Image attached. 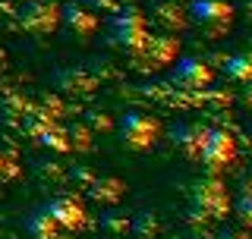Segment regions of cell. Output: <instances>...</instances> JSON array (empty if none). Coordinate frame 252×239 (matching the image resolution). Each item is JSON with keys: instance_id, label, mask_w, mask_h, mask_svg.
Masks as SVG:
<instances>
[{"instance_id": "6da1fadb", "label": "cell", "mask_w": 252, "mask_h": 239, "mask_svg": "<svg viewBox=\"0 0 252 239\" xmlns=\"http://www.w3.org/2000/svg\"><path fill=\"white\" fill-rule=\"evenodd\" d=\"M110 35L117 38V44H123L129 54H139L148 41V19L139 6H123L110 16Z\"/></svg>"}, {"instance_id": "7a4b0ae2", "label": "cell", "mask_w": 252, "mask_h": 239, "mask_svg": "<svg viewBox=\"0 0 252 239\" xmlns=\"http://www.w3.org/2000/svg\"><path fill=\"white\" fill-rule=\"evenodd\" d=\"M189 19L205 35H224L233 26V6L227 0H192L189 3Z\"/></svg>"}, {"instance_id": "3957f363", "label": "cell", "mask_w": 252, "mask_h": 239, "mask_svg": "<svg viewBox=\"0 0 252 239\" xmlns=\"http://www.w3.org/2000/svg\"><path fill=\"white\" fill-rule=\"evenodd\" d=\"M120 139L129 145L132 151H145L152 148L161 135V123L152 117V114H139V110H129V114L120 117Z\"/></svg>"}, {"instance_id": "277c9868", "label": "cell", "mask_w": 252, "mask_h": 239, "mask_svg": "<svg viewBox=\"0 0 252 239\" xmlns=\"http://www.w3.org/2000/svg\"><path fill=\"white\" fill-rule=\"evenodd\" d=\"M192 211L202 214V217H211V220H220L227 217L230 211V195H227V186L215 177L202 179L199 186L192 189Z\"/></svg>"}, {"instance_id": "5b68a950", "label": "cell", "mask_w": 252, "mask_h": 239, "mask_svg": "<svg viewBox=\"0 0 252 239\" xmlns=\"http://www.w3.org/2000/svg\"><path fill=\"white\" fill-rule=\"evenodd\" d=\"M170 82L183 91H202L215 82V69L199 57H183L177 60V66L170 69Z\"/></svg>"}, {"instance_id": "8992f818", "label": "cell", "mask_w": 252, "mask_h": 239, "mask_svg": "<svg viewBox=\"0 0 252 239\" xmlns=\"http://www.w3.org/2000/svg\"><path fill=\"white\" fill-rule=\"evenodd\" d=\"M199 157L205 161V167H211V170L230 167V164L236 161V142H233V135L224 132V129H208Z\"/></svg>"}, {"instance_id": "52a82bcc", "label": "cell", "mask_w": 252, "mask_h": 239, "mask_svg": "<svg viewBox=\"0 0 252 239\" xmlns=\"http://www.w3.org/2000/svg\"><path fill=\"white\" fill-rule=\"evenodd\" d=\"M22 29L35 31V35H44V31H54L60 26V6L54 0H29L19 13Z\"/></svg>"}, {"instance_id": "ba28073f", "label": "cell", "mask_w": 252, "mask_h": 239, "mask_svg": "<svg viewBox=\"0 0 252 239\" xmlns=\"http://www.w3.org/2000/svg\"><path fill=\"white\" fill-rule=\"evenodd\" d=\"M180 54V38L177 35H148L145 47L139 54H132L136 60H142L145 66H170Z\"/></svg>"}, {"instance_id": "9c48e42d", "label": "cell", "mask_w": 252, "mask_h": 239, "mask_svg": "<svg viewBox=\"0 0 252 239\" xmlns=\"http://www.w3.org/2000/svg\"><path fill=\"white\" fill-rule=\"evenodd\" d=\"M44 211L51 214L54 220H57V227L60 230H79L85 224V208H82V202L73 195H57V198H51V202L44 205Z\"/></svg>"}, {"instance_id": "30bf717a", "label": "cell", "mask_w": 252, "mask_h": 239, "mask_svg": "<svg viewBox=\"0 0 252 239\" xmlns=\"http://www.w3.org/2000/svg\"><path fill=\"white\" fill-rule=\"evenodd\" d=\"M60 22L76 35H92L98 29V13L89 10L85 3H66L60 6Z\"/></svg>"}, {"instance_id": "8fae6325", "label": "cell", "mask_w": 252, "mask_h": 239, "mask_svg": "<svg viewBox=\"0 0 252 239\" xmlns=\"http://www.w3.org/2000/svg\"><path fill=\"white\" fill-rule=\"evenodd\" d=\"M205 135H208V129H205L202 123H177L173 126V142L180 145V151H183L186 157H199L202 154V145H205Z\"/></svg>"}, {"instance_id": "7c38bea8", "label": "cell", "mask_w": 252, "mask_h": 239, "mask_svg": "<svg viewBox=\"0 0 252 239\" xmlns=\"http://www.w3.org/2000/svg\"><path fill=\"white\" fill-rule=\"evenodd\" d=\"M35 135H38V142H41L44 148H54V151H69V148H73L69 132L63 129V126H57L54 120L41 123V129H35Z\"/></svg>"}, {"instance_id": "4fadbf2b", "label": "cell", "mask_w": 252, "mask_h": 239, "mask_svg": "<svg viewBox=\"0 0 252 239\" xmlns=\"http://www.w3.org/2000/svg\"><path fill=\"white\" fill-rule=\"evenodd\" d=\"M224 73L227 79H233V82H252V51H240L233 54V57H227L224 63Z\"/></svg>"}, {"instance_id": "5bb4252c", "label": "cell", "mask_w": 252, "mask_h": 239, "mask_svg": "<svg viewBox=\"0 0 252 239\" xmlns=\"http://www.w3.org/2000/svg\"><path fill=\"white\" fill-rule=\"evenodd\" d=\"M26 230H29V236H35V239H57V233H60L57 220H54L44 208L35 211V214L26 220Z\"/></svg>"}, {"instance_id": "9a60e30c", "label": "cell", "mask_w": 252, "mask_h": 239, "mask_svg": "<svg viewBox=\"0 0 252 239\" xmlns=\"http://www.w3.org/2000/svg\"><path fill=\"white\" fill-rule=\"evenodd\" d=\"M155 16H158V22H161L164 29H170V31H180L186 26V13L177 6V0H170V3H158L155 6Z\"/></svg>"}, {"instance_id": "2e32d148", "label": "cell", "mask_w": 252, "mask_h": 239, "mask_svg": "<svg viewBox=\"0 0 252 239\" xmlns=\"http://www.w3.org/2000/svg\"><path fill=\"white\" fill-rule=\"evenodd\" d=\"M57 85L60 89H66V91H89L94 89V79L92 76H85L82 69H63V73H57Z\"/></svg>"}, {"instance_id": "e0dca14e", "label": "cell", "mask_w": 252, "mask_h": 239, "mask_svg": "<svg viewBox=\"0 0 252 239\" xmlns=\"http://www.w3.org/2000/svg\"><path fill=\"white\" fill-rule=\"evenodd\" d=\"M92 195L98 198V202H117V198L123 195V182L114 179V177H101V179L92 186Z\"/></svg>"}, {"instance_id": "ac0fdd59", "label": "cell", "mask_w": 252, "mask_h": 239, "mask_svg": "<svg viewBox=\"0 0 252 239\" xmlns=\"http://www.w3.org/2000/svg\"><path fill=\"white\" fill-rule=\"evenodd\" d=\"M236 217L246 230H252V192H243L236 198Z\"/></svg>"}, {"instance_id": "d6986e66", "label": "cell", "mask_w": 252, "mask_h": 239, "mask_svg": "<svg viewBox=\"0 0 252 239\" xmlns=\"http://www.w3.org/2000/svg\"><path fill=\"white\" fill-rule=\"evenodd\" d=\"M220 239H246V227H243V230H224V236H220Z\"/></svg>"}, {"instance_id": "ffe728a7", "label": "cell", "mask_w": 252, "mask_h": 239, "mask_svg": "<svg viewBox=\"0 0 252 239\" xmlns=\"http://www.w3.org/2000/svg\"><path fill=\"white\" fill-rule=\"evenodd\" d=\"M240 101H243V104H246V107H252V82H246V89H243Z\"/></svg>"}, {"instance_id": "44dd1931", "label": "cell", "mask_w": 252, "mask_h": 239, "mask_svg": "<svg viewBox=\"0 0 252 239\" xmlns=\"http://www.w3.org/2000/svg\"><path fill=\"white\" fill-rule=\"evenodd\" d=\"M0 170H3L6 177H10V173H13V170H10V164H6V157H3V154H0Z\"/></svg>"}, {"instance_id": "7402d4cb", "label": "cell", "mask_w": 252, "mask_h": 239, "mask_svg": "<svg viewBox=\"0 0 252 239\" xmlns=\"http://www.w3.org/2000/svg\"><path fill=\"white\" fill-rule=\"evenodd\" d=\"M249 3H252V0H249Z\"/></svg>"}]
</instances>
